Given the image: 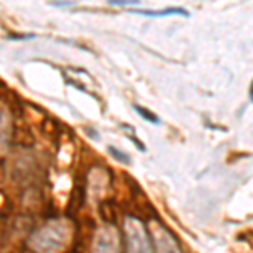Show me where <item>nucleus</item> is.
<instances>
[{
  "label": "nucleus",
  "instance_id": "obj_9",
  "mask_svg": "<svg viewBox=\"0 0 253 253\" xmlns=\"http://www.w3.org/2000/svg\"><path fill=\"white\" fill-rule=\"evenodd\" d=\"M51 5L52 7H69V5H73V2H51Z\"/></svg>",
  "mask_w": 253,
  "mask_h": 253
},
{
  "label": "nucleus",
  "instance_id": "obj_3",
  "mask_svg": "<svg viewBox=\"0 0 253 253\" xmlns=\"http://www.w3.org/2000/svg\"><path fill=\"white\" fill-rule=\"evenodd\" d=\"M133 108H135V112L144 118V120L150 122V124H154V125L161 124V118H159L154 112H150L149 108H144V107H140V105H133Z\"/></svg>",
  "mask_w": 253,
  "mask_h": 253
},
{
  "label": "nucleus",
  "instance_id": "obj_4",
  "mask_svg": "<svg viewBox=\"0 0 253 253\" xmlns=\"http://www.w3.org/2000/svg\"><path fill=\"white\" fill-rule=\"evenodd\" d=\"M164 231H166V230H161V235L157 233V240H159V243L162 245V247H159V250H161V252H162V250H166L164 245H170V243H172V240H170V236L167 235V233H164ZM169 250H170V253H179L177 247H170Z\"/></svg>",
  "mask_w": 253,
  "mask_h": 253
},
{
  "label": "nucleus",
  "instance_id": "obj_10",
  "mask_svg": "<svg viewBox=\"0 0 253 253\" xmlns=\"http://www.w3.org/2000/svg\"><path fill=\"white\" fill-rule=\"evenodd\" d=\"M250 101L253 103V81H252V84H250Z\"/></svg>",
  "mask_w": 253,
  "mask_h": 253
},
{
  "label": "nucleus",
  "instance_id": "obj_1",
  "mask_svg": "<svg viewBox=\"0 0 253 253\" xmlns=\"http://www.w3.org/2000/svg\"><path fill=\"white\" fill-rule=\"evenodd\" d=\"M128 224V240H130V253H150V247L147 243V238L142 231V224L133 219L126 221Z\"/></svg>",
  "mask_w": 253,
  "mask_h": 253
},
{
  "label": "nucleus",
  "instance_id": "obj_6",
  "mask_svg": "<svg viewBox=\"0 0 253 253\" xmlns=\"http://www.w3.org/2000/svg\"><path fill=\"white\" fill-rule=\"evenodd\" d=\"M138 2L135 0H110V5H118V7H130V5H137Z\"/></svg>",
  "mask_w": 253,
  "mask_h": 253
},
{
  "label": "nucleus",
  "instance_id": "obj_5",
  "mask_svg": "<svg viewBox=\"0 0 253 253\" xmlns=\"http://www.w3.org/2000/svg\"><path fill=\"white\" fill-rule=\"evenodd\" d=\"M108 152L112 154V156L115 157L117 161L124 162V164H128V162H130V156H128V154L122 152V150H120V149H117V147L110 145V147H108Z\"/></svg>",
  "mask_w": 253,
  "mask_h": 253
},
{
  "label": "nucleus",
  "instance_id": "obj_7",
  "mask_svg": "<svg viewBox=\"0 0 253 253\" xmlns=\"http://www.w3.org/2000/svg\"><path fill=\"white\" fill-rule=\"evenodd\" d=\"M9 39H32V38H36L34 34H9L7 36Z\"/></svg>",
  "mask_w": 253,
  "mask_h": 253
},
{
  "label": "nucleus",
  "instance_id": "obj_2",
  "mask_svg": "<svg viewBox=\"0 0 253 253\" xmlns=\"http://www.w3.org/2000/svg\"><path fill=\"white\" fill-rule=\"evenodd\" d=\"M135 14L147 15V17H167V15H182V17H189V12L182 7H167L162 10H133Z\"/></svg>",
  "mask_w": 253,
  "mask_h": 253
},
{
  "label": "nucleus",
  "instance_id": "obj_8",
  "mask_svg": "<svg viewBox=\"0 0 253 253\" xmlns=\"http://www.w3.org/2000/svg\"><path fill=\"white\" fill-rule=\"evenodd\" d=\"M130 140H132V142H133V144H135V145L138 147V149H140V150H142V152H145V145H144V144H142V142H140V140H138V138H137L135 135H132V133H130Z\"/></svg>",
  "mask_w": 253,
  "mask_h": 253
}]
</instances>
